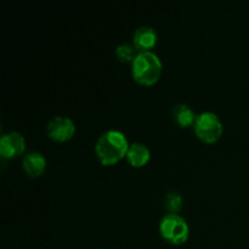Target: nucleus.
<instances>
[{
  "label": "nucleus",
  "instance_id": "obj_2",
  "mask_svg": "<svg viewBox=\"0 0 249 249\" xmlns=\"http://www.w3.org/2000/svg\"><path fill=\"white\" fill-rule=\"evenodd\" d=\"M131 73L139 84L152 85L160 79L162 61L153 51H140L131 62Z\"/></svg>",
  "mask_w": 249,
  "mask_h": 249
},
{
  "label": "nucleus",
  "instance_id": "obj_12",
  "mask_svg": "<svg viewBox=\"0 0 249 249\" xmlns=\"http://www.w3.org/2000/svg\"><path fill=\"white\" fill-rule=\"evenodd\" d=\"M182 196L179 192L172 191L165 196V207L170 211V213H178L181 208Z\"/></svg>",
  "mask_w": 249,
  "mask_h": 249
},
{
  "label": "nucleus",
  "instance_id": "obj_9",
  "mask_svg": "<svg viewBox=\"0 0 249 249\" xmlns=\"http://www.w3.org/2000/svg\"><path fill=\"white\" fill-rule=\"evenodd\" d=\"M150 158L151 151L145 143L134 142L129 146V150L126 152V160L133 167H143L150 160Z\"/></svg>",
  "mask_w": 249,
  "mask_h": 249
},
{
  "label": "nucleus",
  "instance_id": "obj_1",
  "mask_svg": "<svg viewBox=\"0 0 249 249\" xmlns=\"http://www.w3.org/2000/svg\"><path fill=\"white\" fill-rule=\"evenodd\" d=\"M129 141L124 133L109 129L100 135L95 143V152L104 165L116 164L122 160L129 150Z\"/></svg>",
  "mask_w": 249,
  "mask_h": 249
},
{
  "label": "nucleus",
  "instance_id": "obj_10",
  "mask_svg": "<svg viewBox=\"0 0 249 249\" xmlns=\"http://www.w3.org/2000/svg\"><path fill=\"white\" fill-rule=\"evenodd\" d=\"M173 116H174L175 122L179 124L180 126H191L194 125L196 122V113L194 109L185 104H178L173 107Z\"/></svg>",
  "mask_w": 249,
  "mask_h": 249
},
{
  "label": "nucleus",
  "instance_id": "obj_3",
  "mask_svg": "<svg viewBox=\"0 0 249 249\" xmlns=\"http://www.w3.org/2000/svg\"><path fill=\"white\" fill-rule=\"evenodd\" d=\"M160 232L172 245H182L189 238L190 228L185 218L178 213H169L160 219Z\"/></svg>",
  "mask_w": 249,
  "mask_h": 249
},
{
  "label": "nucleus",
  "instance_id": "obj_11",
  "mask_svg": "<svg viewBox=\"0 0 249 249\" xmlns=\"http://www.w3.org/2000/svg\"><path fill=\"white\" fill-rule=\"evenodd\" d=\"M116 55L123 62H133L136 53V49L134 45H129V44H121L116 48Z\"/></svg>",
  "mask_w": 249,
  "mask_h": 249
},
{
  "label": "nucleus",
  "instance_id": "obj_7",
  "mask_svg": "<svg viewBox=\"0 0 249 249\" xmlns=\"http://www.w3.org/2000/svg\"><path fill=\"white\" fill-rule=\"evenodd\" d=\"M157 32L155 28L148 26L139 27L133 34V44L136 50L151 51V49L157 43Z\"/></svg>",
  "mask_w": 249,
  "mask_h": 249
},
{
  "label": "nucleus",
  "instance_id": "obj_6",
  "mask_svg": "<svg viewBox=\"0 0 249 249\" xmlns=\"http://www.w3.org/2000/svg\"><path fill=\"white\" fill-rule=\"evenodd\" d=\"M26 150L24 136L18 131L2 134L0 139V155L2 158H15Z\"/></svg>",
  "mask_w": 249,
  "mask_h": 249
},
{
  "label": "nucleus",
  "instance_id": "obj_5",
  "mask_svg": "<svg viewBox=\"0 0 249 249\" xmlns=\"http://www.w3.org/2000/svg\"><path fill=\"white\" fill-rule=\"evenodd\" d=\"M46 133L53 140L63 142L73 138L75 133V124L70 117L55 116L49 121L46 125Z\"/></svg>",
  "mask_w": 249,
  "mask_h": 249
},
{
  "label": "nucleus",
  "instance_id": "obj_4",
  "mask_svg": "<svg viewBox=\"0 0 249 249\" xmlns=\"http://www.w3.org/2000/svg\"><path fill=\"white\" fill-rule=\"evenodd\" d=\"M194 128L198 139L207 143H213L218 141L224 131V125L218 114L211 111L197 114Z\"/></svg>",
  "mask_w": 249,
  "mask_h": 249
},
{
  "label": "nucleus",
  "instance_id": "obj_8",
  "mask_svg": "<svg viewBox=\"0 0 249 249\" xmlns=\"http://www.w3.org/2000/svg\"><path fill=\"white\" fill-rule=\"evenodd\" d=\"M22 165L26 173L31 177H40L46 169V158L38 151H32L24 155Z\"/></svg>",
  "mask_w": 249,
  "mask_h": 249
},
{
  "label": "nucleus",
  "instance_id": "obj_13",
  "mask_svg": "<svg viewBox=\"0 0 249 249\" xmlns=\"http://www.w3.org/2000/svg\"><path fill=\"white\" fill-rule=\"evenodd\" d=\"M100 249H106V248H100Z\"/></svg>",
  "mask_w": 249,
  "mask_h": 249
}]
</instances>
